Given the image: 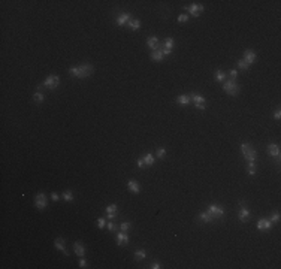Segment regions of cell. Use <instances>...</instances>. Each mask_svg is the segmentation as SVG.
Instances as JSON below:
<instances>
[{
    "instance_id": "6da1fadb",
    "label": "cell",
    "mask_w": 281,
    "mask_h": 269,
    "mask_svg": "<svg viewBox=\"0 0 281 269\" xmlns=\"http://www.w3.org/2000/svg\"><path fill=\"white\" fill-rule=\"evenodd\" d=\"M94 72V67L88 64V63H84L81 66H76V67H70L69 69V74L75 78H87L90 75Z\"/></svg>"
},
{
    "instance_id": "7a4b0ae2",
    "label": "cell",
    "mask_w": 281,
    "mask_h": 269,
    "mask_svg": "<svg viewBox=\"0 0 281 269\" xmlns=\"http://www.w3.org/2000/svg\"><path fill=\"white\" fill-rule=\"evenodd\" d=\"M241 153L247 159V161H254L256 160V155H257L250 144H242V145H241Z\"/></svg>"
},
{
    "instance_id": "3957f363",
    "label": "cell",
    "mask_w": 281,
    "mask_h": 269,
    "mask_svg": "<svg viewBox=\"0 0 281 269\" xmlns=\"http://www.w3.org/2000/svg\"><path fill=\"white\" fill-rule=\"evenodd\" d=\"M223 90H224L227 94H230V96H236V94L239 93V85L232 79L224 81V82H223Z\"/></svg>"
},
{
    "instance_id": "277c9868",
    "label": "cell",
    "mask_w": 281,
    "mask_h": 269,
    "mask_svg": "<svg viewBox=\"0 0 281 269\" xmlns=\"http://www.w3.org/2000/svg\"><path fill=\"white\" fill-rule=\"evenodd\" d=\"M58 84H60V78H58L57 75H49L48 78H47V79L41 84V87L55 88V87H58ZM41 87H39V88H41Z\"/></svg>"
},
{
    "instance_id": "5b68a950",
    "label": "cell",
    "mask_w": 281,
    "mask_h": 269,
    "mask_svg": "<svg viewBox=\"0 0 281 269\" xmlns=\"http://www.w3.org/2000/svg\"><path fill=\"white\" fill-rule=\"evenodd\" d=\"M208 212L213 215L214 218H220V217L224 215V209L220 208L218 205H215V203H211V205L208 206Z\"/></svg>"
},
{
    "instance_id": "8992f818",
    "label": "cell",
    "mask_w": 281,
    "mask_h": 269,
    "mask_svg": "<svg viewBox=\"0 0 281 269\" xmlns=\"http://www.w3.org/2000/svg\"><path fill=\"white\" fill-rule=\"evenodd\" d=\"M34 205L39 209H45L47 208V196L43 193H38L36 197H34Z\"/></svg>"
},
{
    "instance_id": "52a82bcc",
    "label": "cell",
    "mask_w": 281,
    "mask_h": 269,
    "mask_svg": "<svg viewBox=\"0 0 281 269\" xmlns=\"http://www.w3.org/2000/svg\"><path fill=\"white\" fill-rule=\"evenodd\" d=\"M187 11H188V13L193 15V17H199L200 13L203 12V6H202V5L193 3V5H190V6H187Z\"/></svg>"
},
{
    "instance_id": "ba28073f",
    "label": "cell",
    "mask_w": 281,
    "mask_h": 269,
    "mask_svg": "<svg viewBox=\"0 0 281 269\" xmlns=\"http://www.w3.org/2000/svg\"><path fill=\"white\" fill-rule=\"evenodd\" d=\"M268 154L271 155V157L280 159V147H278L277 144H269V145H268Z\"/></svg>"
},
{
    "instance_id": "9c48e42d",
    "label": "cell",
    "mask_w": 281,
    "mask_h": 269,
    "mask_svg": "<svg viewBox=\"0 0 281 269\" xmlns=\"http://www.w3.org/2000/svg\"><path fill=\"white\" fill-rule=\"evenodd\" d=\"M147 45H148V48H150L151 51H156V49H158V48H160L158 39L156 38V36H150V38L147 39Z\"/></svg>"
},
{
    "instance_id": "30bf717a",
    "label": "cell",
    "mask_w": 281,
    "mask_h": 269,
    "mask_svg": "<svg viewBox=\"0 0 281 269\" xmlns=\"http://www.w3.org/2000/svg\"><path fill=\"white\" fill-rule=\"evenodd\" d=\"M54 247L57 250H60L64 256H69L68 250H66V247H64V241H63V238H57V239H55V241H54Z\"/></svg>"
},
{
    "instance_id": "8fae6325",
    "label": "cell",
    "mask_w": 281,
    "mask_h": 269,
    "mask_svg": "<svg viewBox=\"0 0 281 269\" xmlns=\"http://www.w3.org/2000/svg\"><path fill=\"white\" fill-rule=\"evenodd\" d=\"M272 227V223L269 221L268 218H262L257 221V229L259 230H269V229Z\"/></svg>"
},
{
    "instance_id": "7c38bea8",
    "label": "cell",
    "mask_w": 281,
    "mask_h": 269,
    "mask_svg": "<svg viewBox=\"0 0 281 269\" xmlns=\"http://www.w3.org/2000/svg\"><path fill=\"white\" fill-rule=\"evenodd\" d=\"M239 221H242V223H245V221H248L250 220V217H251V212H250V209H247V208H241V211H239Z\"/></svg>"
},
{
    "instance_id": "4fadbf2b",
    "label": "cell",
    "mask_w": 281,
    "mask_h": 269,
    "mask_svg": "<svg viewBox=\"0 0 281 269\" xmlns=\"http://www.w3.org/2000/svg\"><path fill=\"white\" fill-rule=\"evenodd\" d=\"M242 60H244L248 64V66H250V64H251V63L256 60V54H254V51H251V49H247V51L244 53V58H242Z\"/></svg>"
},
{
    "instance_id": "5bb4252c",
    "label": "cell",
    "mask_w": 281,
    "mask_h": 269,
    "mask_svg": "<svg viewBox=\"0 0 281 269\" xmlns=\"http://www.w3.org/2000/svg\"><path fill=\"white\" fill-rule=\"evenodd\" d=\"M117 212H118V209H117V205H109V206H106V217L109 218V220H114L117 217Z\"/></svg>"
},
{
    "instance_id": "9a60e30c",
    "label": "cell",
    "mask_w": 281,
    "mask_h": 269,
    "mask_svg": "<svg viewBox=\"0 0 281 269\" xmlns=\"http://www.w3.org/2000/svg\"><path fill=\"white\" fill-rule=\"evenodd\" d=\"M129 242V235L126 233V232H120V233H117V244L118 245H124V244H127Z\"/></svg>"
},
{
    "instance_id": "2e32d148",
    "label": "cell",
    "mask_w": 281,
    "mask_h": 269,
    "mask_svg": "<svg viewBox=\"0 0 281 269\" xmlns=\"http://www.w3.org/2000/svg\"><path fill=\"white\" fill-rule=\"evenodd\" d=\"M130 20H132L130 13H121V15H118V18H117V24H118V26H124L126 23H129Z\"/></svg>"
},
{
    "instance_id": "e0dca14e",
    "label": "cell",
    "mask_w": 281,
    "mask_h": 269,
    "mask_svg": "<svg viewBox=\"0 0 281 269\" xmlns=\"http://www.w3.org/2000/svg\"><path fill=\"white\" fill-rule=\"evenodd\" d=\"M73 250H75V254H78L79 257H83L85 254V248H84V245L79 241L73 242Z\"/></svg>"
},
{
    "instance_id": "ac0fdd59",
    "label": "cell",
    "mask_w": 281,
    "mask_h": 269,
    "mask_svg": "<svg viewBox=\"0 0 281 269\" xmlns=\"http://www.w3.org/2000/svg\"><path fill=\"white\" fill-rule=\"evenodd\" d=\"M199 220L203 221V223H211V221H214L215 218L206 211V212H200V214H199Z\"/></svg>"
},
{
    "instance_id": "d6986e66",
    "label": "cell",
    "mask_w": 281,
    "mask_h": 269,
    "mask_svg": "<svg viewBox=\"0 0 281 269\" xmlns=\"http://www.w3.org/2000/svg\"><path fill=\"white\" fill-rule=\"evenodd\" d=\"M127 188L133 191V193H139L141 191V187H139V184H138L135 180H130V181H127Z\"/></svg>"
},
{
    "instance_id": "ffe728a7",
    "label": "cell",
    "mask_w": 281,
    "mask_h": 269,
    "mask_svg": "<svg viewBox=\"0 0 281 269\" xmlns=\"http://www.w3.org/2000/svg\"><path fill=\"white\" fill-rule=\"evenodd\" d=\"M190 99L194 102V105H205V97H203V96H200V94L193 93L192 96H190Z\"/></svg>"
},
{
    "instance_id": "44dd1931",
    "label": "cell",
    "mask_w": 281,
    "mask_h": 269,
    "mask_svg": "<svg viewBox=\"0 0 281 269\" xmlns=\"http://www.w3.org/2000/svg\"><path fill=\"white\" fill-rule=\"evenodd\" d=\"M163 53H162V49L158 48V49H156V51H151V60H156V61H160V60H163Z\"/></svg>"
},
{
    "instance_id": "7402d4cb",
    "label": "cell",
    "mask_w": 281,
    "mask_h": 269,
    "mask_svg": "<svg viewBox=\"0 0 281 269\" xmlns=\"http://www.w3.org/2000/svg\"><path fill=\"white\" fill-rule=\"evenodd\" d=\"M190 96H187V94H181V96H178L177 97V103H179V105H188L190 103Z\"/></svg>"
},
{
    "instance_id": "603a6c76",
    "label": "cell",
    "mask_w": 281,
    "mask_h": 269,
    "mask_svg": "<svg viewBox=\"0 0 281 269\" xmlns=\"http://www.w3.org/2000/svg\"><path fill=\"white\" fill-rule=\"evenodd\" d=\"M144 163H145V166H151V165H154V161H156V159H154V155L151 154V153H148V154H145L144 157Z\"/></svg>"
},
{
    "instance_id": "cb8c5ba5",
    "label": "cell",
    "mask_w": 281,
    "mask_h": 269,
    "mask_svg": "<svg viewBox=\"0 0 281 269\" xmlns=\"http://www.w3.org/2000/svg\"><path fill=\"white\" fill-rule=\"evenodd\" d=\"M214 78H215L217 81H220V82H224V79H226V74H224L223 70H215Z\"/></svg>"
},
{
    "instance_id": "d4e9b609",
    "label": "cell",
    "mask_w": 281,
    "mask_h": 269,
    "mask_svg": "<svg viewBox=\"0 0 281 269\" xmlns=\"http://www.w3.org/2000/svg\"><path fill=\"white\" fill-rule=\"evenodd\" d=\"M127 26L130 27L132 30H138V28L141 27V21L139 20H130L129 23H127Z\"/></svg>"
},
{
    "instance_id": "484cf974",
    "label": "cell",
    "mask_w": 281,
    "mask_h": 269,
    "mask_svg": "<svg viewBox=\"0 0 281 269\" xmlns=\"http://www.w3.org/2000/svg\"><path fill=\"white\" fill-rule=\"evenodd\" d=\"M145 257H147L145 250H138V251H135V259H136V260H144Z\"/></svg>"
},
{
    "instance_id": "4316f807",
    "label": "cell",
    "mask_w": 281,
    "mask_h": 269,
    "mask_svg": "<svg viewBox=\"0 0 281 269\" xmlns=\"http://www.w3.org/2000/svg\"><path fill=\"white\" fill-rule=\"evenodd\" d=\"M173 45H175V42H173V39H172V38H168V39H165V45H163V48H166V49H169V51H172V48H173Z\"/></svg>"
},
{
    "instance_id": "83f0119b",
    "label": "cell",
    "mask_w": 281,
    "mask_h": 269,
    "mask_svg": "<svg viewBox=\"0 0 281 269\" xmlns=\"http://www.w3.org/2000/svg\"><path fill=\"white\" fill-rule=\"evenodd\" d=\"M247 170H248V174H250V175H254V174H256V165H254V161H248Z\"/></svg>"
},
{
    "instance_id": "f1b7e54d",
    "label": "cell",
    "mask_w": 281,
    "mask_h": 269,
    "mask_svg": "<svg viewBox=\"0 0 281 269\" xmlns=\"http://www.w3.org/2000/svg\"><path fill=\"white\" fill-rule=\"evenodd\" d=\"M33 100H34V102H38V103H41V102L45 100V96H43L42 93H34V94H33Z\"/></svg>"
},
{
    "instance_id": "f546056e",
    "label": "cell",
    "mask_w": 281,
    "mask_h": 269,
    "mask_svg": "<svg viewBox=\"0 0 281 269\" xmlns=\"http://www.w3.org/2000/svg\"><path fill=\"white\" fill-rule=\"evenodd\" d=\"M63 197H64V200H73V193L70 191V190H66L64 193H63Z\"/></svg>"
},
{
    "instance_id": "4dcf8cb0",
    "label": "cell",
    "mask_w": 281,
    "mask_h": 269,
    "mask_svg": "<svg viewBox=\"0 0 281 269\" xmlns=\"http://www.w3.org/2000/svg\"><path fill=\"white\" fill-rule=\"evenodd\" d=\"M236 64H238V67L242 69V70H248V67H250L244 60H238V61H236Z\"/></svg>"
},
{
    "instance_id": "1f68e13d",
    "label": "cell",
    "mask_w": 281,
    "mask_h": 269,
    "mask_svg": "<svg viewBox=\"0 0 281 269\" xmlns=\"http://www.w3.org/2000/svg\"><path fill=\"white\" fill-rule=\"evenodd\" d=\"M271 223H278L280 221V212H274V214L271 215Z\"/></svg>"
},
{
    "instance_id": "d6a6232c",
    "label": "cell",
    "mask_w": 281,
    "mask_h": 269,
    "mask_svg": "<svg viewBox=\"0 0 281 269\" xmlns=\"http://www.w3.org/2000/svg\"><path fill=\"white\" fill-rule=\"evenodd\" d=\"M132 227V223H121L120 224V230H123V232H126V230H129V229Z\"/></svg>"
},
{
    "instance_id": "836d02e7",
    "label": "cell",
    "mask_w": 281,
    "mask_h": 269,
    "mask_svg": "<svg viewBox=\"0 0 281 269\" xmlns=\"http://www.w3.org/2000/svg\"><path fill=\"white\" fill-rule=\"evenodd\" d=\"M166 155V150L165 148H158L157 150V157L158 159H162V157H165Z\"/></svg>"
},
{
    "instance_id": "e575fe53",
    "label": "cell",
    "mask_w": 281,
    "mask_h": 269,
    "mask_svg": "<svg viewBox=\"0 0 281 269\" xmlns=\"http://www.w3.org/2000/svg\"><path fill=\"white\" fill-rule=\"evenodd\" d=\"M106 227H108V230H109V232H114V230L117 229V224H115V223H112V221H109L108 224H106Z\"/></svg>"
},
{
    "instance_id": "d590c367",
    "label": "cell",
    "mask_w": 281,
    "mask_h": 269,
    "mask_svg": "<svg viewBox=\"0 0 281 269\" xmlns=\"http://www.w3.org/2000/svg\"><path fill=\"white\" fill-rule=\"evenodd\" d=\"M187 20H188V15H185V13H181V15L178 17V21H179V23H185Z\"/></svg>"
},
{
    "instance_id": "8d00e7d4",
    "label": "cell",
    "mask_w": 281,
    "mask_h": 269,
    "mask_svg": "<svg viewBox=\"0 0 281 269\" xmlns=\"http://www.w3.org/2000/svg\"><path fill=\"white\" fill-rule=\"evenodd\" d=\"M97 227L99 229L105 227V218H97Z\"/></svg>"
},
{
    "instance_id": "74e56055",
    "label": "cell",
    "mask_w": 281,
    "mask_h": 269,
    "mask_svg": "<svg viewBox=\"0 0 281 269\" xmlns=\"http://www.w3.org/2000/svg\"><path fill=\"white\" fill-rule=\"evenodd\" d=\"M229 75H230V78H232V81H235L236 78H238V72L235 70V69H232L230 72H229Z\"/></svg>"
},
{
    "instance_id": "f35d334b",
    "label": "cell",
    "mask_w": 281,
    "mask_h": 269,
    "mask_svg": "<svg viewBox=\"0 0 281 269\" xmlns=\"http://www.w3.org/2000/svg\"><path fill=\"white\" fill-rule=\"evenodd\" d=\"M150 268L151 269H158V268H160V263H158V262H153L150 265Z\"/></svg>"
},
{
    "instance_id": "ab89813d",
    "label": "cell",
    "mask_w": 281,
    "mask_h": 269,
    "mask_svg": "<svg viewBox=\"0 0 281 269\" xmlns=\"http://www.w3.org/2000/svg\"><path fill=\"white\" fill-rule=\"evenodd\" d=\"M79 266H81V268H87V262L84 260L83 257H79Z\"/></svg>"
},
{
    "instance_id": "60d3db41",
    "label": "cell",
    "mask_w": 281,
    "mask_h": 269,
    "mask_svg": "<svg viewBox=\"0 0 281 269\" xmlns=\"http://www.w3.org/2000/svg\"><path fill=\"white\" fill-rule=\"evenodd\" d=\"M138 166H139V168H145V163H144V159H142V157L138 160Z\"/></svg>"
},
{
    "instance_id": "b9f144b4",
    "label": "cell",
    "mask_w": 281,
    "mask_h": 269,
    "mask_svg": "<svg viewBox=\"0 0 281 269\" xmlns=\"http://www.w3.org/2000/svg\"><path fill=\"white\" fill-rule=\"evenodd\" d=\"M275 120H280V117H281V112H280V108H278V109H277V111H275Z\"/></svg>"
},
{
    "instance_id": "7bdbcfd3",
    "label": "cell",
    "mask_w": 281,
    "mask_h": 269,
    "mask_svg": "<svg viewBox=\"0 0 281 269\" xmlns=\"http://www.w3.org/2000/svg\"><path fill=\"white\" fill-rule=\"evenodd\" d=\"M58 197H60V196L57 195V193H53V195H51V199H53V200H58Z\"/></svg>"
}]
</instances>
